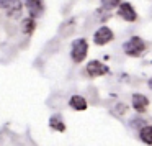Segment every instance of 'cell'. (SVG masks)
<instances>
[{
    "instance_id": "8fae6325",
    "label": "cell",
    "mask_w": 152,
    "mask_h": 146,
    "mask_svg": "<svg viewBox=\"0 0 152 146\" xmlns=\"http://www.w3.org/2000/svg\"><path fill=\"white\" fill-rule=\"evenodd\" d=\"M49 126L53 130H57V131H66V123L62 122V117L61 115H53L49 118Z\"/></svg>"
},
{
    "instance_id": "8992f818",
    "label": "cell",
    "mask_w": 152,
    "mask_h": 146,
    "mask_svg": "<svg viewBox=\"0 0 152 146\" xmlns=\"http://www.w3.org/2000/svg\"><path fill=\"white\" fill-rule=\"evenodd\" d=\"M26 10L31 18H39L44 13L43 0H26Z\"/></svg>"
},
{
    "instance_id": "6da1fadb",
    "label": "cell",
    "mask_w": 152,
    "mask_h": 146,
    "mask_svg": "<svg viewBox=\"0 0 152 146\" xmlns=\"http://www.w3.org/2000/svg\"><path fill=\"white\" fill-rule=\"evenodd\" d=\"M88 53V43H87L85 38H79L72 43V49H70V58H72L74 63H82L87 58Z\"/></svg>"
},
{
    "instance_id": "ba28073f",
    "label": "cell",
    "mask_w": 152,
    "mask_h": 146,
    "mask_svg": "<svg viewBox=\"0 0 152 146\" xmlns=\"http://www.w3.org/2000/svg\"><path fill=\"white\" fill-rule=\"evenodd\" d=\"M69 103L74 110H77V112H83V110L87 108V100L80 95H72L69 100Z\"/></svg>"
},
{
    "instance_id": "9c48e42d",
    "label": "cell",
    "mask_w": 152,
    "mask_h": 146,
    "mask_svg": "<svg viewBox=\"0 0 152 146\" xmlns=\"http://www.w3.org/2000/svg\"><path fill=\"white\" fill-rule=\"evenodd\" d=\"M21 10H23V5H21L20 0H15L13 4L7 8V15L10 18H20L21 17Z\"/></svg>"
},
{
    "instance_id": "52a82bcc",
    "label": "cell",
    "mask_w": 152,
    "mask_h": 146,
    "mask_svg": "<svg viewBox=\"0 0 152 146\" xmlns=\"http://www.w3.org/2000/svg\"><path fill=\"white\" fill-rule=\"evenodd\" d=\"M132 107L137 113H144L149 107V99L142 94H134L132 95Z\"/></svg>"
},
{
    "instance_id": "3957f363",
    "label": "cell",
    "mask_w": 152,
    "mask_h": 146,
    "mask_svg": "<svg viewBox=\"0 0 152 146\" xmlns=\"http://www.w3.org/2000/svg\"><path fill=\"white\" fill-rule=\"evenodd\" d=\"M113 38H115L113 31L110 30L108 27H102L95 31V35H93V43H95L96 46H103V44L110 43Z\"/></svg>"
},
{
    "instance_id": "e0dca14e",
    "label": "cell",
    "mask_w": 152,
    "mask_h": 146,
    "mask_svg": "<svg viewBox=\"0 0 152 146\" xmlns=\"http://www.w3.org/2000/svg\"><path fill=\"white\" fill-rule=\"evenodd\" d=\"M149 89L152 90V77H151V79H149Z\"/></svg>"
},
{
    "instance_id": "5bb4252c",
    "label": "cell",
    "mask_w": 152,
    "mask_h": 146,
    "mask_svg": "<svg viewBox=\"0 0 152 146\" xmlns=\"http://www.w3.org/2000/svg\"><path fill=\"white\" fill-rule=\"evenodd\" d=\"M116 115H124L126 113V110H128V105H126V103H118V105H116Z\"/></svg>"
},
{
    "instance_id": "277c9868",
    "label": "cell",
    "mask_w": 152,
    "mask_h": 146,
    "mask_svg": "<svg viewBox=\"0 0 152 146\" xmlns=\"http://www.w3.org/2000/svg\"><path fill=\"white\" fill-rule=\"evenodd\" d=\"M85 71L90 77H100V76H105L110 71V67L106 66V64L100 63V61H90V63L87 64Z\"/></svg>"
},
{
    "instance_id": "4fadbf2b",
    "label": "cell",
    "mask_w": 152,
    "mask_h": 146,
    "mask_svg": "<svg viewBox=\"0 0 152 146\" xmlns=\"http://www.w3.org/2000/svg\"><path fill=\"white\" fill-rule=\"evenodd\" d=\"M119 5H121V0H102V7L106 12H111L113 8L119 7Z\"/></svg>"
},
{
    "instance_id": "2e32d148",
    "label": "cell",
    "mask_w": 152,
    "mask_h": 146,
    "mask_svg": "<svg viewBox=\"0 0 152 146\" xmlns=\"http://www.w3.org/2000/svg\"><path fill=\"white\" fill-rule=\"evenodd\" d=\"M15 0H0V8H8Z\"/></svg>"
},
{
    "instance_id": "5b68a950",
    "label": "cell",
    "mask_w": 152,
    "mask_h": 146,
    "mask_svg": "<svg viewBox=\"0 0 152 146\" xmlns=\"http://www.w3.org/2000/svg\"><path fill=\"white\" fill-rule=\"evenodd\" d=\"M118 15L126 21H136L137 20V13H136V10L132 8V5L129 4V2H123V4L119 5L118 7Z\"/></svg>"
},
{
    "instance_id": "7a4b0ae2",
    "label": "cell",
    "mask_w": 152,
    "mask_h": 146,
    "mask_svg": "<svg viewBox=\"0 0 152 146\" xmlns=\"http://www.w3.org/2000/svg\"><path fill=\"white\" fill-rule=\"evenodd\" d=\"M123 49H124V53L128 54V56H132V58H137L142 54V51L145 49V43L142 38L139 36H132L131 40H128L124 43V46H123Z\"/></svg>"
},
{
    "instance_id": "30bf717a",
    "label": "cell",
    "mask_w": 152,
    "mask_h": 146,
    "mask_svg": "<svg viewBox=\"0 0 152 146\" xmlns=\"http://www.w3.org/2000/svg\"><path fill=\"white\" fill-rule=\"evenodd\" d=\"M139 138L145 145H152V125H144L139 130Z\"/></svg>"
},
{
    "instance_id": "7c38bea8",
    "label": "cell",
    "mask_w": 152,
    "mask_h": 146,
    "mask_svg": "<svg viewBox=\"0 0 152 146\" xmlns=\"http://www.w3.org/2000/svg\"><path fill=\"white\" fill-rule=\"evenodd\" d=\"M34 28H36V21H34V18L28 17V18H25V20L21 21V31H23L25 35H31L34 31Z\"/></svg>"
},
{
    "instance_id": "9a60e30c",
    "label": "cell",
    "mask_w": 152,
    "mask_h": 146,
    "mask_svg": "<svg viewBox=\"0 0 152 146\" xmlns=\"http://www.w3.org/2000/svg\"><path fill=\"white\" fill-rule=\"evenodd\" d=\"M144 120L142 118H132L131 120V126L132 128H142V126H144Z\"/></svg>"
}]
</instances>
